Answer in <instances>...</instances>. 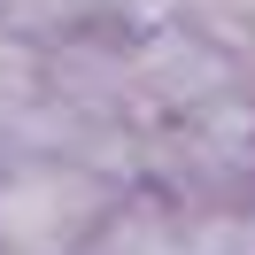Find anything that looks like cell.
I'll return each mask as SVG.
<instances>
[{
    "mask_svg": "<svg viewBox=\"0 0 255 255\" xmlns=\"http://www.w3.org/2000/svg\"><path fill=\"white\" fill-rule=\"evenodd\" d=\"M124 70H131V109L147 124H170V116H193L209 101L255 85L248 70L232 62L224 47H209L193 23H155V31H131L124 39Z\"/></svg>",
    "mask_w": 255,
    "mask_h": 255,
    "instance_id": "7a4b0ae2",
    "label": "cell"
},
{
    "mask_svg": "<svg viewBox=\"0 0 255 255\" xmlns=\"http://www.w3.org/2000/svg\"><path fill=\"white\" fill-rule=\"evenodd\" d=\"M85 255H186V209H178L162 186L124 178V186H116V201L101 209Z\"/></svg>",
    "mask_w": 255,
    "mask_h": 255,
    "instance_id": "3957f363",
    "label": "cell"
},
{
    "mask_svg": "<svg viewBox=\"0 0 255 255\" xmlns=\"http://www.w3.org/2000/svg\"><path fill=\"white\" fill-rule=\"evenodd\" d=\"M0 23L23 39H39V47H54V39L85 31L93 23V0H0Z\"/></svg>",
    "mask_w": 255,
    "mask_h": 255,
    "instance_id": "8992f818",
    "label": "cell"
},
{
    "mask_svg": "<svg viewBox=\"0 0 255 255\" xmlns=\"http://www.w3.org/2000/svg\"><path fill=\"white\" fill-rule=\"evenodd\" d=\"M186 16V0H93V23H109V31H155V23H178Z\"/></svg>",
    "mask_w": 255,
    "mask_h": 255,
    "instance_id": "52a82bcc",
    "label": "cell"
},
{
    "mask_svg": "<svg viewBox=\"0 0 255 255\" xmlns=\"http://www.w3.org/2000/svg\"><path fill=\"white\" fill-rule=\"evenodd\" d=\"M124 178L62 155H0V255H85Z\"/></svg>",
    "mask_w": 255,
    "mask_h": 255,
    "instance_id": "6da1fadb",
    "label": "cell"
},
{
    "mask_svg": "<svg viewBox=\"0 0 255 255\" xmlns=\"http://www.w3.org/2000/svg\"><path fill=\"white\" fill-rule=\"evenodd\" d=\"M178 23H193L209 47H224V54L255 78V0H186Z\"/></svg>",
    "mask_w": 255,
    "mask_h": 255,
    "instance_id": "5b68a950",
    "label": "cell"
},
{
    "mask_svg": "<svg viewBox=\"0 0 255 255\" xmlns=\"http://www.w3.org/2000/svg\"><path fill=\"white\" fill-rule=\"evenodd\" d=\"M39 93H47V47L0 23V139L39 109Z\"/></svg>",
    "mask_w": 255,
    "mask_h": 255,
    "instance_id": "277c9868",
    "label": "cell"
}]
</instances>
